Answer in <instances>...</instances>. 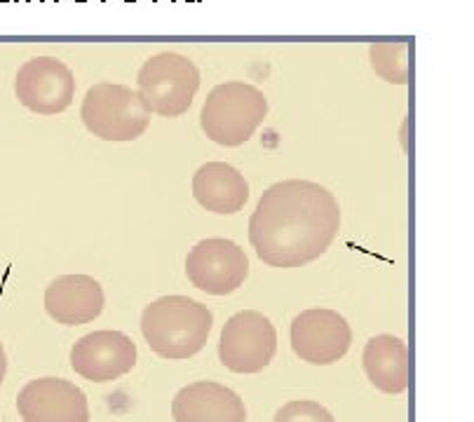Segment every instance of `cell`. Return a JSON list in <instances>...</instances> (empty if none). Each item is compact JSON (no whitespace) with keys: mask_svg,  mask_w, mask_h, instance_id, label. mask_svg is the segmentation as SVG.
<instances>
[{"mask_svg":"<svg viewBox=\"0 0 474 422\" xmlns=\"http://www.w3.org/2000/svg\"><path fill=\"white\" fill-rule=\"evenodd\" d=\"M340 207L329 188L291 179L266 188L249 218V244L270 267H303L333 244Z\"/></svg>","mask_w":474,"mask_h":422,"instance_id":"cell-1","label":"cell"},{"mask_svg":"<svg viewBox=\"0 0 474 422\" xmlns=\"http://www.w3.org/2000/svg\"><path fill=\"white\" fill-rule=\"evenodd\" d=\"M214 314L205 302L188 295H162L141 314V333L162 359H191L205 350Z\"/></svg>","mask_w":474,"mask_h":422,"instance_id":"cell-2","label":"cell"},{"mask_svg":"<svg viewBox=\"0 0 474 422\" xmlns=\"http://www.w3.org/2000/svg\"><path fill=\"white\" fill-rule=\"evenodd\" d=\"M268 115V101L249 82H223L209 91L202 106L200 124L209 141L226 148L247 143Z\"/></svg>","mask_w":474,"mask_h":422,"instance_id":"cell-3","label":"cell"},{"mask_svg":"<svg viewBox=\"0 0 474 422\" xmlns=\"http://www.w3.org/2000/svg\"><path fill=\"white\" fill-rule=\"evenodd\" d=\"M148 106L127 84L99 82L87 89L80 120L101 141H134L150 127Z\"/></svg>","mask_w":474,"mask_h":422,"instance_id":"cell-4","label":"cell"},{"mask_svg":"<svg viewBox=\"0 0 474 422\" xmlns=\"http://www.w3.org/2000/svg\"><path fill=\"white\" fill-rule=\"evenodd\" d=\"M200 68L179 52H160L143 61L136 75V91L150 113L179 117L193 106L200 89Z\"/></svg>","mask_w":474,"mask_h":422,"instance_id":"cell-5","label":"cell"},{"mask_svg":"<svg viewBox=\"0 0 474 422\" xmlns=\"http://www.w3.org/2000/svg\"><path fill=\"white\" fill-rule=\"evenodd\" d=\"M277 333L273 321L256 309H242L223 324L219 359L233 373H259L273 362Z\"/></svg>","mask_w":474,"mask_h":422,"instance_id":"cell-6","label":"cell"},{"mask_svg":"<svg viewBox=\"0 0 474 422\" xmlns=\"http://www.w3.org/2000/svg\"><path fill=\"white\" fill-rule=\"evenodd\" d=\"M186 274L191 284L209 295H228L245 284L249 258L233 239L209 237L188 251Z\"/></svg>","mask_w":474,"mask_h":422,"instance_id":"cell-7","label":"cell"},{"mask_svg":"<svg viewBox=\"0 0 474 422\" xmlns=\"http://www.w3.org/2000/svg\"><path fill=\"white\" fill-rule=\"evenodd\" d=\"M291 350L312 366H329L340 362L352 345V328L336 309H303L291 321Z\"/></svg>","mask_w":474,"mask_h":422,"instance_id":"cell-8","label":"cell"},{"mask_svg":"<svg viewBox=\"0 0 474 422\" xmlns=\"http://www.w3.org/2000/svg\"><path fill=\"white\" fill-rule=\"evenodd\" d=\"M17 98L38 115H57L73 103L75 80L57 56H36L17 73Z\"/></svg>","mask_w":474,"mask_h":422,"instance_id":"cell-9","label":"cell"},{"mask_svg":"<svg viewBox=\"0 0 474 422\" xmlns=\"http://www.w3.org/2000/svg\"><path fill=\"white\" fill-rule=\"evenodd\" d=\"M73 371L92 383H113L136 366V345L122 331H92L71 350Z\"/></svg>","mask_w":474,"mask_h":422,"instance_id":"cell-10","label":"cell"},{"mask_svg":"<svg viewBox=\"0 0 474 422\" xmlns=\"http://www.w3.org/2000/svg\"><path fill=\"white\" fill-rule=\"evenodd\" d=\"M17 411L24 422H89L85 392L64 378H38L24 385Z\"/></svg>","mask_w":474,"mask_h":422,"instance_id":"cell-11","label":"cell"},{"mask_svg":"<svg viewBox=\"0 0 474 422\" xmlns=\"http://www.w3.org/2000/svg\"><path fill=\"white\" fill-rule=\"evenodd\" d=\"M172 418L177 422H245L247 408L230 387L214 380H198L177 392Z\"/></svg>","mask_w":474,"mask_h":422,"instance_id":"cell-12","label":"cell"},{"mask_svg":"<svg viewBox=\"0 0 474 422\" xmlns=\"http://www.w3.org/2000/svg\"><path fill=\"white\" fill-rule=\"evenodd\" d=\"M106 295L89 274H61L45 288V312L64 326L94 321L103 312Z\"/></svg>","mask_w":474,"mask_h":422,"instance_id":"cell-13","label":"cell"},{"mask_svg":"<svg viewBox=\"0 0 474 422\" xmlns=\"http://www.w3.org/2000/svg\"><path fill=\"white\" fill-rule=\"evenodd\" d=\"M193 197L212 214H237L249 200V183L228 162H207L193 174Z\"/></svg>","mask_w":474,"mask_h":422,"instance_id":"cell-14","label":"cell"},{"mask_svg":"<svg viewBox=\"0 0 474 422\" xmlns=\"http://www.w3.org/2000/svg\"><path fill=\"white\" fill-rule=\"evenodd\" d=\"M361 366L376 390L402 394L409 387V347L402 338L380 333L373 335L361 352Z\"/></svg>","mask_w":474,"mask_h":422,"instance_id":"cell-15","label":"cell"},{"mask_svg":"<svg viewBox=\"0 0 474 422\" xmlns=\"http://www.w3.org/2000/svg\"><path fill=\"white\" fill-rule=\"evenodd\" d=\"M373 70L385 82L406 84L411 75V40L406 38H383L376 40L371 49Z\"/></svg>","mask_w":474,"mask_h":422,"instance_id":"cell-16","label":"cell"},{"mask_svg":"<svg viewBox=\"0 0 474 422\" xmlns=\"http://www.w3.org/2000/svg\"><path fill=\"white\" fill-rule=\"evenodd\" d=\"M273 422H336L322 404L312 399H296L275 413Z\"/></svg>","mask_w":474,"mask_h":422,"instance_id":"cell-17","label":"cell"},{"mask_svg":"<svg viewBox=\"0 0 474 422\" xmlns=\"http://www.w3.org/2000/svg\"><path fill=\"white\" fill-rule=\"evenodd\" d=\"M5 373H8V357H5L3 343H0V385H3V380H5Z\"/></svg>","mask_w":474,"mask_h":422,"instance_id":"cell-18","label":"cell"}]
</instances>
